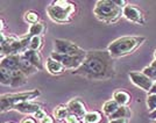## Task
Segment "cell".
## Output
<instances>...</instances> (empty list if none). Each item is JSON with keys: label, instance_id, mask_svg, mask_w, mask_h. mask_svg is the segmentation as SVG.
Segmentation results:
<instances>
[{"label": "cell", "instance_id": "obj_18", "mask_svg": "<svg viewBox=\"0 0 156 123\" xmlns=\"http://www.w3.org/2000/svg\"><path fill=\"white\" fill-rule=\"evenodd\" d=\"M20 71L23 72L26 76H30V74H34L37 72V69L32 65L27 59L23 58V56L21 55V62H20Z\"/></svg>", "mask_w": 156, "mask_h": 123}, {"label": "cell", "instance_id": "obj_35", "mask_svg": "<svg viewBox=\"0 0 156 123\" xmlns=\"http://www.w3.org/2000/svg\"><path fill=\"white\" fill-rule=\"evenodd\" d=\"M150 66H153V67H154V69L156 70V59H154V60L151 62V64H150Z\"/></svg>", "mask_w": 156, "mask_h": 123}, {"label": "cell", "instance_id": "obj_32", "mask_svg": "<svg viewBox=\"0 0 156 123\" xmlns=\"http://www.w3.org/2000/svg\"><path fill=\"white\" fill-rule=\"evenodd\" d=\"M110 123H128V118H115V120H110Z\"/></svg>", "mask_w": 156, "mask_h": 123}, {"label": "cell", "instance_id": "obj_8", "mask_svg": "<svg viewBox=\"0 0 156 123\" xmlns=\"http://www.w3.org/2000/svg\"><path fill=\"white\" fill-rule=\"evenodd\" d=\"M122 12H124L125 18L128 21H130V22H134V23L141 25V26H143L146 23V19H144V15H143L142 11L140 8H137L136 6L128 4L122 9Z\"/></svg>", "mask_w": 156, "mask_h": 123}, {"label": "cell", "instance_id": "obj_30", "mask_svg": "<svg viewBox=\"0 0 156 123\" xmlns=\"http://www.w3.org/2000/svg\"><path fill=\"white\" fill-rule=\"evenodd\" d=\"M20 123H36V120H35L34 117L27 116V117H25V118H22Z\"/></svg>", "mask_w": 156, "mask_h": 123}, {"label": "cell", "instance_id": "obj_14", "mask_svg": "<svg viewBox=\"0 0 156 123\" xmlns=\"http://www.w3.org/2000/svg\"><path fill=\"white\" fill-rule=\"evenodd\" d=\"M47 70H48L49 73L57 76V74H61V73H63L65 71V67L59 62L55 60L51 57H49L47 59Z\"/></svg>", "mask_w": 156, "mask_h": 123}, {"label": "cell", "instance_id": "obj_16", "mask_svg": "<svg viewBox=\"0 0 156 123\" xmlns=\"http://www.w3.org/2000/svg\"><path fill=\"white\" fill-rule=\"evenodd\" d=\"M27 83V76L21 72L20 70H12V80H11V86L13 87H19Z\"/></svg>", "mask_w": 156, "mask_h": 123}, {"label": "cell", "instance_id": "obj_6", "mask_svg": "<svg viewBox=\"0 0 156 123\" xmlns=\"http://www.w3.org/2000/svg\"><path fill=\"white\" fill-rule=\"evenodd\" d=\"M54 48H55V52L62 53V55H69V56H83L87 53V51L79 48L73 42L66 41V39H55Z\"/></svg>", "mask_w": 156, "mask_h": 123}, {"label": "cell", "instance_id": "obj_31", "mask_svg": "<svg viewBox=\"0 0 156 123\" xmlns=\"http://www.w3.org/2000/svg\"><path fill=\"white\" fill-rule=\"evenodd\" d=\"M41 123H55V120H54V117L47 115L43 120H41Z\"/></svg>", "mask_w": 156, "mask_h": 123}, {"label": "cell", "instance_id": "obj_20", "mask_svg": "<svg viewBox=\"0 0 156 123\" xmlns=\"http://www.w3.org/2000/svg\"><path fill=\"white\" fill-rule=\"evenodd\" d=\"M119 107H120V106L112 99V100H108V101L105 102L104 106H103V110H104V113L106 116L111 117L115 111H117Z\"/></svg>", "mask_w": 156, "mask_h": 123}, {"label": "cell", "instance_id": "obj_23", "mask_svg": "<svg viewBox=\"0 0 156 123\" xmlns=\"http://www.w3.org/2000/svg\"><path fill=\"white\" fill-rule=\"evenodd\" d=\"M101 120H103V117L99 111H89L83 118L84 123H100Z\"/></svg>", "mask_w": 156, "mask_h": 123}, {"label": "cell", "instance_id": "obj_37", "mask_svg": "<svg viewBox=\"0 0 156 123\" xmlns=\"http://www.w3.org/2000/svg\"><path fill=\"white\" fill-rule=\"evenodd\" d=\"M6 123H13V122H6Z\"/></svg>", "mask_w": 156, "mask_h": 123}, {"label": "cell", "instance_id": "obj_10", "mask_svg": "<svg viewBox=\"0 0 156 123\" xmlns=\"http://www.w3.org/2000/svg\"><path fill=\"white\" fill-rule=\"evenodd\" d=\"M68 107H69V110H70V113H71L72 115L79 117L80 120H83L85 117V115L87 114L86 113V108H85V104L78 97L70 100L69 104H68Z\"/></svg>", "mask_w": 156, "mask_h": 123}, {"label": "cell", "instance_id": "obj_25", "mask_svg": "<svg viewBox=\"0 0 156 123\" xmlns=\"http://www.w3.org/2000/svg\"><path fill=\"white\" fill-rule=\"evenodd\" d=\"M43 46V39L41 36H35V37H32L30 39V46H29V49L32 50H35V51H39L40 49Z\"/></svg>", "mask_w": 156, "mask_h": 123}, {"label": "cell", "instance_id": "obj_21", "mask_svg": "<svg viewBox=\"0 0 156 123\" xmlns=\"http://www.w3.org/2000/svg\"><path fill=\"white\" fill-rule=\"evenodd\" d=\"M46 30V27L42 22H37L35 25H32L29 27V30H28V35L30 37H35V36H41Z\"/></svg>", "mask_w": 156, "mask_h": 123}, {"label": "cell", "instance_id": "obj_12", "mask_svg": "<svg viewBox=\"0 0 156 123\" xmlns=\"http://www.w3.org/2000/svg\"><path fill=\"white\" fill-rule=\"evenodd\" d=\"M20 62H21V55L18 56H7L1 59V67H6L8 70H20Z\"/></svg>", "mask_w": 156, "mask_h": 123}, {"label": "cell", "instance_id": "obj_29", "mask_svg": "<svg viewBox=\"0 0 156 123\" xmlns=\"http://www.w3.org/2000/svg\"><path fill=\"white\" fill-rule=\"evenodd\" d=\"M46 116H47V114L43 109L39 110L37 113H35V114H34V117H35V118H37V120H43Z\"/></svg>", "mask_w": 156, "mask_h": 123}, {"label": "cell", "instance_id": "obj_34", "mask_svg": "<svg viewBox=\"0 0 156 123\" xmlns=\"http://www.w3.org/2000/svg\"><path fill=\"white\" fill-rule=\"evenodd\" d=\"M149 118H151V120H156V109L154 110V111H151L149 114Z\"/></svg>", "mask_w": 156, "mask_h": 123}, {"label": "cell", "instance_id": "obj_27", "mask_svg": "<svg viewBox=\"0 0 156 123\" xmlns=\"http://www.w3.org/2000/svg\"><path fill=\"white\" fill-rule=\"evenodd\" d=\"M142 72L148 78H150L153 81H154V80H156V70L153 67V66H150V65H149V66H146V67L143 69Z\"/></svg>", "mask_w": 156, "mask_h": 123}, {"label": "cell", "instance_id": "obj_5", "mask_svg": "<svg viewBox=\"0 0 156 123\" xmlns=\"http://www.w3.org/2000/svg\"><path fill=\"white\" fill-rule=\"evenodd\" d=\"M41 92L39 90H33L29 92H21V93H11V94H2L0 97V111L4 113L9 109H13L16 104L23 102H30L32 100L39 97Z\"/></svg>", "mask_w": 156, "mask_h": 123}, {"label": "cell", "instance_id": "obj_11", "mask_svg": "<svg viewBox=\"0 0 156 123\" xmlns=\"http://www.w3.org/2000/svg\"><path fill=\"white\" fill-rule=\"evenodd\" d=\"M22 56H23V58L27 59L30 64L34 65L39 71H41V70L43 69V66H42V59H41V56H40V53L37 51L32 50V49H28Z\"/></svg>", "mask_w": 156, "mask_h": 123}, {"label": "cell", "instance_id": "obj_1", "mask_svg": "<svg viewBox=\"0 0 156 123\" xmlns=\"http://www.w3.org/2000/svg\"><path fill=\"white\" fill-rule=\"evenodd\" d=\"M73 73L80 74L92 80H105L114 76L113 57L108 51L94 50L87 51L86 58L82 66Z\"/></svg>", "mask_w": 156, "mask_h": 123}, {"label": "cell", "instance_id": "obj_9", "mask_svg": "<svg viewBox=\"0 0 156 123\" xmlns=\"http://www.w3.org/2000/svg\"><path fill=\"white\" fill-rule=\"evenodd\" d=\"M129 79L135 86L140 87L141 90L146 92H149L154 85V81L150 78L147 77L143 72H130Z\"/></svg>", "mask_w": 156, "mask_h": 123}, {"label": "cell", "instance_id": "obj_33", "mask_svg": "<svg viewBox=\"0 0 156 123\" xmlns=\"http://www.w3.org/2000/svg\"><path fill=\"white\" fill-rule=\"evenodd\" d=\"M149 94H156V83H154L153 87H151V90L149 91Z\"/></svg>", "mask_w": 156, "mask_h": 123}, {"label": "cell", "instance_id": "obj_24", "mask_svg": "<svg viewBox=\"0 0 156 123\" xmlns=\"http://www.w3.org/2000/svg\"><path fill=\"white\" fill-rule=\"evenodd\" d=\"M39 19H40L39 13H36V12H34V11H28V12L25 13V21L28 22V23H30V25L37 23V22H39Z\"/></svg>", "mask_w": 156, "mask_h": 123}, {"label": "cell", "instance_id": "obj_4", "mask_svg": "<svg viewBox=\"0 0 156 123\" xmlns=\"http://www.w3.org/2000/svg\"><path fill=\"white\" fill-rule=\"evenodd\" d=\"M76 12V6L65 0H57L54 1L51 5H49L47 8L48 16L54 21L58 23H65L71 21L72 14Z\"/></svg>", "mask_w": 156, "mask_h": 123}, {"label": "cell", "instance_id": "obj_28", "mask_svg": "<svg viewBox=\"0 0 156 123\" xmlns=\"http://www.w3.org/2000/svg\"><path fill=\"white\" fill-rule=\"evenodd\" d=\"M65 122L66 123H83L82 121H80V118H79V117L75 116V115H72V114L69 115V117L65 120Z\"/></svg>", "mask_w": 156, "mask_h": 123}, {"label": "cell", "instance_id": "obj_3", "mask_svg": "<svg viewBox=\"0 0 156 123\" xmlns=\"http://www.w3.org/2000/svg\"><path fill=\"white\" fill-rule=\"evenodd\" d=\"M96 18L105 23H115L121 16H124L122 8L118 6L114 0H99L93 8Z\"/></svg>", "mask_w": 156, "mask_h": 123}, {"label": "cell", "instance_id": "obj_36", "mask_svg": "<svg viewBox=\"0 0 156 123\" xmlns=\"http://www.w3.org/2000/svg\"><path fill=\"white\" fill-rule=\"evenodd\" d=\"M154 57H155V59H156V50H155V52H154Z\"/></svg>", "mask_w": 156, "mask_h": 123}, {"label": "cell", "instance_id": "obj_13", "mask_svg": "<svg viewBox=\"0 0 156 123\" xmlns=\"http://www.w3.org/2000/svg\"><path fill=\"white\" fill-rule=\"evenodd\" d=\"M13 109H15L16 111H19V113H22V114H28V115L33 114L34 115L35 113H37L42 108H41L40 104H32V102H23V104H16Z\"/></svg>", "mask_w": 156, "mask_h": 123}, {"label": "cell", "instance_id": "obj_17", "mask_svg": "<svg viewBox=\"0 0 156 123\" xmlns=\"http://www.w3.org/2000/svg\"><path fill=\"white\" fill-rule=\"evenodd\" d=\"M70 110L68 104H59L54 109V117H56L57 120L62 121V120H66L69 115H70Z\"/></svg>", "mask_w": 156, "mask_h": 123}, {"label": "cell", "instance_id": "obj_22", "mask_svg": "<svg viewBox=\"0 0 156 123\" xmlns=\"http://www.w3.org/2000/svg\"><path fill=\"white\" fill-rule=\"evenodd\" d=\"M12 80V70L0 66V83L5 86H11Z\"/></svg>", "mask_w": 156, "mask_h": 123}, {"label": "cell", "instance_id": "obj_7", "mask_svg": "<svg viewBox=\"0 0 156 123\" xmlns=\"http://www.w3.org/2000/svg\"><path fill=\"white\" fill-rule=\"evenodd\" d=\"M86 55H83V56H69V55H62V53H57V52L54 51L50 55V57L54 58L55 60L59 62L65 69L75 70L76 71L84 63L85 58H86Z\"/></svg>", "mask_w": 156, "mask_h": 123}, {"label": "cell", "instance_id": "obj_15", "mask_svg": "<svg viewBox=\"0 0 156 123\" xmlns=\"http://www.w3.org/2000/svg\"><path fill=\"white\" fill-rule=\"evenodd\" d=\"M113 100L119 106H127L130 102V94L124 90H117L113 93Z\"/></svg>", "mask_w": 156, "mask_h": 123}, {"label": "cell", "instance_id": "obj_2", "mask_svg": "<svg viewBox=\"0 0 156 123\" xmlns=\"http://www.w3.org/2000/svg\"><path fill=\"white\" fill-rule=\"evenodd\" d=\"M144 41L146 39L142 36H124L113 41L107 48V51L113 58L122 57L134 52Z\"/></svg>", "mask_w": 156, "mask_h": 123}, {"label": "cell", "instance_id": "obj_26", "mask_svg": "<svg viewBox=\"0 0 156 123\" xmlns=\"http://www.w3.org/2000/svg\"><path fill=\"white\" fill-rule=\"evenodd\" d=\"M147 106L149 111H154L156 109V94H149L147 97Z\"/></svg>", "mask_w": 156, "mask_h": 123}, {"label": "cell", "instance_id": "obj_19", "mask_svg": "<svg viewBox=\"0 0 156 123\" xmlns=\"http://www.w3.org/2000/svg\"><path fill=\"white\" fill-rule=\"evenodd\" d=\"M132 116V111L127 106H120L118 110L110 117V120H115V118H129Z\"/></svg>", "mask_w": 156, "mask_h": 123}]
</instances>
